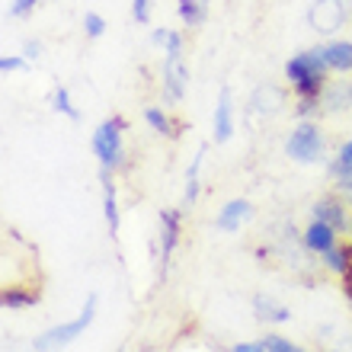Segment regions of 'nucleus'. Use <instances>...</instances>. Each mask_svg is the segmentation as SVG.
I'll return each instance as SVG.
<instances>
[{
  "label": "nucleus",
  "mask_w": 352,
  "mask_h": 352,
  "mask_svg": "<svg viewBox=\"0 0 352 352\" xmlns=\"http://www.w3.org/2000/svg\"><path fill=\"white\" fill-rule=\"evenodd\" d=\"M327 71L330 65L324 61V52H301V55L285 61V77L295 87L298 96H324L327 90Z\"/></svg>",
  "instance_id": "nucleus-1"
},
{
  "label": "nucleus",
  "mask_w": 352,
  "mask_h": 352,
  "mask_svg": "<svg viewBox=\"0 0 352 352\" xmlns=\"http://www.w3.org/2000/svg\"><path fill=\"white\" fill-rule=\"evenodd\" d=\"M93 317H96V295L87 298V305L80 307V314H77L74 320H67V324H58V327H52V330H45V333H42L36 343H32V349H36V352L65 349V346L74 343L77 336L87 333V327L93 324Z\"/></svg>",
  "instance_id": "nucleus-2"
},
{
  "label": "nucleus",
  "mask_w": 352,
  "mask_h": 352,
  "mask_svg": "<svg viewBox=\"0 0 352 352\" xmlns=\"http://www.w3.org/2000/svg\"><path fill=\"white\" fill-rule=\"evenodd\" d=\"M129 129V122L122 116H112L93 131V154L100 157L102 170H119L125 164V144H122V131Z\"/></svg>",
  "instance_id": "nucleus-3"
},
{
  "label": "nucleus",
  "mask_w": 352,
  "mask_h": 352,
  "mask_svg": "<svg viewBox=\"0 0 352 352\" xmlns=\"http://www.w3.org/2000/svg\"><path fill=\"white\" fill-rule=\"evenodd\" d=\"M285 154L298 164H314L324 154V131L314 122H301L285 141Z\"/></svg>",
  "instance_id": "nucleus-4"
},
{
  "label": "nucleus",
  "mask_w": 352,
  "mask_h": 352,
  "mask_svg": "<svg viewBox=\"0 0 352 352\" xmlns=\"http://www.w3.org/2000/svg\"><path fill=\"white\" fill-rule=\"evenodd\" d=\"M343 19H346L343 0H317L314 10H311V23H314L317 32H333V29L343 26Z\"/></svg>",
  "instance_id": "nucleus-5"
},
{
  "label": "nucleus",
  "mask_w": 352,
  "mask_h": 352,
  "mask_svg": "<svg viewBox=\"0 0 352 352\" xmlns=\"http://www.w3.org/2000/svg\"><path fill=\"white\" fill-rule=\"evenodd\" d=\"M186 87H189V67H186L183 55H167V61H164V90L170 93V100H183Z\"/></svg>",
  "instance_id": "nucleus-6"
},
{
  "label": "nucleus",
  "mask_w": 352,
  "mask_h": 352,
  "mask_svg": "<svg viewBox=\"0 0 352 352\" xmlns=\"http://www.w3.org/2000/svg\"><path fill=\"white\" fill-rule=\"evenodd\" d=\"M231 135H234V106H231V90L224 87L221 96H218V106H214V144L231 141Z\"/></svg>",
  "instance_id": "nucleus-7"
},
{
  "label": "nucleus",
  "mask_w": 352,
  "mask_h": 352,
  "mask_svg": "<svg viewBox=\"0 0 352 352\" xmlns=\"http://www.w3.org/2000/svg\"><path fill=\"white\" fill-rule=\"evenodd\" d=\"M176 241H179V212L164 208L160 212V260H164V269H167L170 256H173Z\"/></svg>",
  "instance_id": "nucleus-8"
},
{
  "label": "nucleus",
  "mask_w": 352,
  "mask_h": 352,
  "mask_svg": "<svg viewBox=\"0 0 352 352\" xmlns=\"http://www.w3.org/2000/svg\"><path fill=\"white\" fill-rule=\"evenodd\" d=\"M250 202H247V199H234V202H228L221 208V214H218V231H241V224L247 221V218H250Z\"/></svg>",
  "instance_id": "nucleus-9"
},
{
  "label": "nucleus",
  "mask_w": 352,
  "mask_h": 352,
  "mask_svg": "<svg viewBox=\"0 0 352 352\" xmlns=\"http://www.w3.org/2000/svg\"><path fill=\"white\" fill-rule=\"evenodd\" d=\"M336 243V231L324 221H311V228L305 231V247L314 253H330Z\"/></svg>",
  "instance_id": "nucleus-10"
},
{
  "label": "nucleus",
  "mask_w": 352,
  "mask_h": 352,
  "mask_svg": "<svg viewBox=\"0 0 352 352\" xmlns=\"http://www.w3.org/2000/svg\"><path fill=\"white\" fill-rule=\"evenodd\" d=\"M314 221H324L330 224L333 231H346V208L343 202H336V199H320V202H314Z\"/></svg>",
  "instance_id": "nucleus-11"
},
{
  "label": "nucleus",
  "mask_w": 352,
  "mask_h": 352,
  "mask_svg": "<svg viewBox=\"0 0 352 352\" xmlns=\"http://www.w3.org/2000/svg\"><path fill=\"white\" fill-rule=\"evenodd\" d=\"M320 52H324V61L330 65V71H340V74L352 71V42H330Z\"/></svg>",
  "instance_id": "nucleus-12"
},
{
  "label": "nucleus",
  "mask_w": 352,
  "mask_h": 352,
  "mask_svg": "<svg viewBox=\"0 0 352 352\" xmlns=\"http://www.w3.org/2000/svg\"><path fill=\"white\" fill-rule=\"evenodd\" d=\"M112 170H102L100 183H102V212H106V224H109V234H119V205H116V186L109 179Z\"/></svg>",
  "instance_id": "nucleus-13"
},
{
  "label": "nucleus",
  "mask_w": 352,
  "mask_h": 352,
  "mask_svg": "<svg viewBox=\"0 0 352 352\" xmlns=\"http://www.w3.org/2000/svg\"><path fill=\"white\" fill-rule=\"evenodd\" d=\"M320 102H324L330 112L349 109L352 106V84H330L324 90V96H320Z\"/></svg>",
  "instance_id": "nucleus-14"
},
{
  "label": "nucleus",
  "mask_w": 352,
  "mask_h": 352,
  "mask_svg": "<svg viewBox=\"0 0 352 352\" xmlns=\"http://www.w3.org/2000/svg\"><path fill=\"white\" fill-rule=\"evenodd\" d=\"M179 16H183V23L189 29L202 26L205 16H208V3L205 0H179Z\"/></svg>",
  "instance_id": "nucleus-15"
},
{
  "label": "nucleus",
  "mask_w": 352,
  "mask_h": 352,
  "mask_svg": "<svg viewBox=\"0 0 352 352\" xmlns=\"http://www.w3.org/2000/svg\"><path fill=\"white\" fill-rule=\"evenodd\" d=\"M144 122H148L157 135H167V138H176V135H179V131H176V122L170 119L167 112H160L157 106H148V109H144Z\"/></svg>",
  "instance_id": "nucleus-16"
},
{
  "label": "nucleus",
  "mask_w": 352,
  "mask_h": 352,
  "mask_svg": "<svg viewBox=\"0 0 352 352\" xmlns=\"http://www.w3.org/2000/svg\"><path fill=\"white\" fill-rule=\"evenodd\" d=\"M202 157H205V148H199L192 164H189V173H186V205H192L195 199H199V170H202Z\"/></svg>",
  "instance_id": "nucleus-17"
},
{
  "label": "nucleus",
  "mask_w": 352,
  "mask_h": 352,
  "mask_svg": "<svg viewBox=\"0 0 352 352\" xmlns=\"http://www.w3.org/2000/svg\"><path fill=\"white\" fill-rule=\"evenodd\" d=\"M38 295H29V292H19L16 285H10L7 292H3V307H10V311H19V307H29L36 305Z\"/></svg>",
  "instance_id": "nucleus-18"
},
{
  "label": "nucleus",
  "mask_w": 352,
  "mask_h": 352,
  "mask_svg": "<svg viewBox=\"0 0 352 352\" xmlns=\"http://www.w3.org/2000/svg\"><path fill=\"white\" fill-rule=\"evenodd\" d=\"M256 307H260V317H266V320H276V324H285L288 317V307L282 305H272L269 298H256Z\"/></svg>",
  "instance_id": "nucleus-19"
},
{
  "label": "nucleus",
  "mask_w": 352,
  "mask_h": 352,
  "mask_svg": "<svg viewBox=\"0 0 352 352\" xmlns=\"http://www.w3.org/2000/svg\"><path fill=\"white\" fill-rule=\"evenodd\" d=\"M327 256V266L333 269V272H346L352 266V247H343V250H330L324 253Z\"/></svg>",
  "instance_id": "nucleus-20"
},
{
  "label": "nucleus",
  "mask_w": 352,
  "mask_h": 352,
  "mask_svg": "<svg viewBox=\"0 0 352 352\" xmlns=\"http://www.w3.org/2000/svg\"><path fill=\"white\" fill-rule=\"evenodd\" d=\"M55 109L65 112L67 119H74V122L80 119V112L71 106V93H67V87H58V90H55Z\"/></svg>",
  "instance_id": "nucleus-21"
},
{
  "label": "nucleus",
  "mask_w": 352,
  "mask_h": 352,
  "mask_svg": "<svg viewBox=\"0 0 352 352\" xmlns=\"http://www.w3.org/2000/svg\"><path fill=\"white\" fill-rule=\"evenodd\" d=\"M333 179L336 186L343 189V192H352V164H340V160H333Z\"/></svg>",
  "instance_id": "nucleus-22"
},
{
  "label": "nucleus",
  "mask_w": 352,
  "mask_h": 352,
  "mask_svg": "<svg viewBox=\"0 0 352 352\" xmlns=\"http://www.w3.org/2000/svg\"><path fill=\"white\" fill-rule=\"evenodd\" d=\"M263 349L266 352H301L295 343H288L285 336H276V333H269L266 340H263Z\"/></svg>",
  "instance_id": "nucleus-23"
},
{
  "label": "nucleus",
  "mask_w": 352,
  "mask_h": 352,
  "mask_svg": "<svg viewBox=\"0 0 352 352\" xmlns=\"http://www.w3.org/2000/svg\"><path fill=\"white\" fill-rule=\"evenodd\" d=\"M84 32L90 38H100L102 32H106V19H102L100 13H93V10H90V13L84 16Z\"/></svg>",
  "instance_id": "nucleus-24"
},
{
  "label": "nucleus",
  "mask_w": 352,
  "mask_h": 352,
  "mask_svg": "<svg viewBox=\"0 0 352 352\" xmlns=\"http://www.w3.org/2000/svg\"><path fill=\"white\" fill-rule=\"evenodd\" d=\"M131 16L144 26V23L151 19V0H131Z\"/></svg>",
  "instance_id": "nucleus-25"
},
{
  "label": "nucleus",
  "mask_w": 352,
  "mask_h": 352,
  "mask_svg": "<svg viewBox=\"0 0 352 352\" xmlns=\"http://www.w3.org/2000/svg\"><path fill=\"white\" fill-rule=\"evenodd\" d=\"M36 3L38 0H13V3H10V16H29V13H32V10H36Z\"/></svg>",
  "instance_id": "nucleus-26"
},
{
  "label": "nucleus",
  "mask_w": 352,
  "mask_h": 352,
  "mask_svg": "<svg viewBox=\"0 0 352 352\" xmlns=\"http://www.w3.org/2000/svg\"><path fill=\"white\" fill-rule=\"evenodd\" d=\"M23 67H26V58H19V55L0 58V71L3 74H13V71H23Z\"/></svg>",
  "instance_id": "nucleus-27"
},
{
  "label": "nucleus",
  "mask_w": 352,
  "mask_h": 352,
  "mask_svg": "<svg viewBox=\"0 0 352 352\" xmlns=\"http://www.w3.org/2000/svg\"><path fill=\"white\" fill-rule=\"evenodd\" d=\"M23 55H26L29 61H38V58H42V42H32V38H29L26 45H23Z\"/></svg>",
  "instance_id": "nucleus-28"
},
{
  "label": "nucleus",
  "mask_w": 352,
  "mask_h": 352,
  "mask_svg": "<svg viewBox=\"0 0 352 352\" xmlns=\"http://www.w3.org/2000/svg\"><path fill=\"white\" fill-rule=\"evenodd\" d=\"M336 160H340V164H352V141H346L343 148H340V154H336Z\"/></svg>",
  "instance_id": "nucleus-29"
},
{
  "label": "nucleus",
  "mask_w": 352,
  "mask_h": 352,
  "mask_svg": "<svg viewBox=\"0 0 352 352\" xmlns=\"http://www.w3.org/2000/svg\"><path fill=\"white\" fill-rule=\"evenodd\" d=\"M231 352H266V349H263V343H237Z\"/></svg>",
  "instance_id": "nucleus-30"
},
{
  "label": "nucleus",
  "mask_w": 352,
  "mask_h": 352,
  "mask_svg": "<svg viewBox=\"0 0 352 352\" xmlns=\"http://www.w3.org/2000/svg\"><path fill=\"white\" fill-rule=\"evenodd\" d=\"M343 288H346V295L352 298V266H349V269H346V272H343Z\"/></svg>",
  "instance_id": "nucleus-31"
}]
</instances>
